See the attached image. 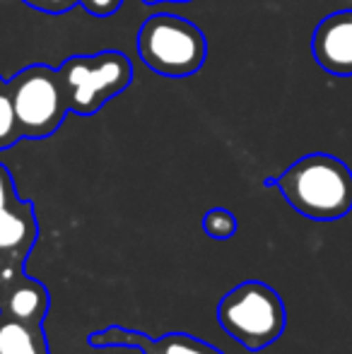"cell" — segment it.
Listing matches in <instances>:
<instances>
[{"label":"cell","mask_w":352,"mask_h":354,"mask_svg":"<svg viewBox=\"0 0 352 354\" xmlns=\"http://www.w3.org/2000/svg\"><path fill=\"white\" fill-rule=\"evenodd\" d=\"M39 239V222L34 203L17 198L0 212V253L24 263Z\"/></svg>","instance_id":"ba28073f"},{"label":"cell","mask_w":352,"mask_h":354,"mask_svg":"<svg viewBox=\"0 0 352 354\" xmlns=\"http://www.w3.org/2000/svg\"><path fill=\"white\" fill-rule=\"evenodd\" d=\"M220 328L241 347L259 352L285 333L287 313L280 294L261 280H246L222 297L217 306Z\"/></svg>","instance_id":"7a4b0ae2"},{"label":"cell","mask_w":352,"mask_h":354,"mask_svg":"<svg viewBox=\"0 0 352 354\" xmlns=\"http://www.w3.org/2000/svg\"><path fill=\"white\" fill-rule=\"evenodd\" d=\"M138 53L142 63L162 77H188L205 63L207 41L198 24L178 15L160 12L142 22Z\"/></svg>","instance_id":"3957f363"},{"label":"cell","mask_w":352,"mask_h":354,"mask_svg":"<svg viewBox=\"0 0 352 354\" xmlns=\"http://www.w3.org/2000/svg\"><path fill=\"white\" fill-rule=\"evenodd\" d=\"M24 140H46L71 113L61 75L46 63L22 68L5 82Z\"/></svg>","instance_id":"5b68a950"},{"label":"cell","mask_w":352,"mask_h":354,"mask_svg":"<svg viewBox=\"0 0 352 354\" xmlns=\"http://www.w3.org/2000/svg\"><path fill=\"white\" fill-rule=\"evenodd\" d=\"M51 306V294L46 284L29 277L27 272L19 275L8 289V294L0 301V313L10 318H17L22 323H44Z\"/></svg>","instance_id":"9c48e42d"},{"label":"cell","mask_w":352,"mask_h":354,"mask_svg":"<svg viewBox=\"0 0 352 354\" xmlns=\"http://www.w3.org/2000/svg\"><path fill=\"white\" fill-rule=\"evenodd\" d=\"M311 56L326 73L352 77V10L331 12L316 24Z\"/></svg>","instance_id":"52a82bcc"},{"label":"cell","mask_w":352,"mask_h":354,"mask_svg":"<svg viewBox=\"0 0 352 354\" xmlns=\"http://www.w3.org/2000/svg\"><path fill=\"white\" fill-rule=\"evenodd\" d=\"M17 198L19 196H17V188H15L12 174L8 171L5 164H0V212H3L8 205H12Z\"/></svg>","instance_id":"9a60e30c"},{"label":"cell","mask_w":352,"mask_h":354,"mask_svg":"<svg viewBox=\"0 0 352 354\" xmlns=\"http://www.w3.org/2000/svg\"><path fill=\"white\" fill-rule=\"evenodd\" d=\"M5 82H8V80H3V75H0V89L5 87Z\"/></svg>","instance_id":"ac0fdd59"},{"label":"cell","mask_w":352,"mask_h":354,"mask_svg":"<svg viewBox=\"0 0 352 354\" xmlns=\"http://www.w3.org/2000/svg\"><path fill=\"white\" fill-rule=\"evenodd\" d=\"M19 140H24V138H22V131H19L17 113H15L8 87H3L0 89V149H10Z\"/></svg>","instance_id":"8fae6325"},{"label":"cell","mask_w":352,"mask_h":354,"mask_svg":"<svg viewBox=\"0 0 352 354\" xmlns=\"http://www.w3.org/2000/svg\"><path fill=\"white\" fill-rule=\"evenodd\" d=\"M19 275H24V263H17L0 253V301H3V297Z\"/></svg>","instance_id":"4fadbf2b"},{"label":"cell","mask_w":352,"mask_h":354,"mask_svg":"<svg viewBox=\"0 0 352 354\" xmlns=\"http://www.w3.org/2000/svg\"><path fill=\"white\" fill-rule=\"evenodd\" d=\"M145 5H160V3H191V0H142Z\"/></svg>","instance_id":"e0dca14e"},{"label":"cell","mask_w":352,"mask_h":354,"mask_svg":"<svg viewBox=\"0 0 352 354\" xmlns=\"http://www.w3.org/2000/svg\"><path fill=\"white\" fill-rule=\"evenodd\" d=\"M22 3H27L34 10H41L46 15H63L75 8V5H80V0H22Z\"/></svg>","instance_id":"5bb4252c"},{"label":"cell","mask_w":352,"mask_h":354,"mask_svg":"<svg viewBox=\"0 0 352 354\" xmlns=\"http://www.w3.org/2000/svg\"><path fill=\"white\" fill-rule=\"evenodd\" d=\"M295 212L316 222H335L352 210V169L343 159L314 152L297 159L280 176L266 178Z\"/></svg>","instance_id":"6da1fadb"},{"label":"cell","mask_w":352,"mask_h":354,"mask_svg":"<svg viewBox=\"0 0 352 354\" xmlns=\"http://www.w3.org/2000/svg\"><path fill=\"white\" fill-rule=\"evenodd\" d=\"M239 229V222H237L234 212L225 210V207H212L203 214V232L210 239H217V241H225V239H232Z\"/></svg>","instance_id":"7c38bea8"},{"label":"cell","mask_w":352,"mask_h":354,"mask_svg":"<svg viewBox=\"0 0 352 354\" xmlns=\"http://www.w3.org/2000/svg\"><path fill=\"white\" fill-rule=\"evenodd\" d=\"M68 106L77 116H94L133 82V66L121 51L71 56L58 68Z\"/></svg>","instance_id":"277c9868"},{"label":"cell","mask_w":352,"mask_h":354,"mask_svg":"<svg viewBox=\"0 0 352 354\" xmlns=\"http://www.w3.org/2000/svg\"><path fill=\"white\" fill-rule=\"evenodd\" d=\"M87 345L104 350V347H136L142 354H225L217 347L198 340L186 333H167V335L152 340L140 330H128L121 326H109L97 333H89Z\"/></svg>","instance_id":"8992f818"},{"label":"cell","mask_w":352,"mask_h":354,"mask_svg":"<svg viewBox=\"0 0 352 354\" xmlns=\"http://www.w3.org/2000/svg\"><path fill=\"white\" fill-rule=\"evenodd\" d=\"M0 354H48L44 326L0 313Z\"/></svg>","instance_id":"30bf717a"},{"label":"cell","mask_w":352,"mask_h":354,"mask_svg":"<svg viewBox=\"0 0 352 354\" xmlns=\"http://www.w3.org/2000/svg\"><path fill=\"white\" fill-rule=\"evenodd\" d=\"M80 5L94 17H109V15L118 12L123 0H80Z\"/></svg>","instance_id":"2e32d148"}]
</instances>
